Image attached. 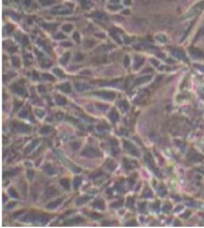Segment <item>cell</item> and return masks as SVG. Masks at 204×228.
Instances as JSON below:
<instances>
[{
	"mask_svg": "<svg viewBox=\"0 0 204 228\" xmlns=\"http://www.w3.org/2000/svg\"><path fill=\"white\" fill-rule=\"evenodd\" d=\"M62 200H63V199H57V200H55L54 202H50L49 204H48L47 207L49 208V209H54V208L57 207L62 202Z\"/></svg>",
	"mask_w": 204,
	"mask_h": 228,
	"instance_id": "cell-2",
	"label": "cell"
},
{
	"mask_svg": "<svg viewBox=\"0 0 204 228\" xmlns=\"http://www.w3.org/2000/svg\"><path fill=\"white\" fill-rule=\"evenodd\" d=\"M9 194H10V195H11V197H18V194H17V193L13 190V189H10L9 190Z\"/></svg>",
	"mask_w": 204,
	"mask_h": 228,
	"instance_id": "cell-12",
	"label": "cell"
},
{
	"mask_svg": "<svg viewBox=\"0 0 204 228\" xmlns=\"http://www.w3.org/2000/svg\"><path fill=\"white\" fill-rule=\"evenodd\" d=\"M45 172H47V174H48V175H54V174H55V172H56L55 168L51 167H45Z\"/></svg>",
	"mask_w": 204,
	"mask_h": 228,
	"instance_id": "cell-10",
	"label": "cell"
},
{
	"mask_svg": "<svg viewBox=\"0 0 204 228\" xmlns=\"http://www.w3.org/2000/svg\"><path fill=\"white\" fill-rule=\"evenodd\" d=\"M39 142V140H34V142H33L32 144H30V146H27V148H26V149H25V152L26 153H29V152H30L37 145V143Z\"/></svg>",
	"mask_w": 204,
	"mask_h": 228,
	"instance_id": "cell-4",
	"label": "cell"
},
{
	"mask_svg": "<svg viewBox=\"0 0 204 228\" xmlns=\"http://www.w3.org/2000/svg\"><path fill=\"white\" fill-rule=\"evenodd\" d=\"M82 155H85L87 157H100L101 154L92 147H87L83 151Z\"/></svg>",
	"mask_w": 204,
	"mask_h": 228,
	"instance_id": "cell-1",
	"label": "cell"
},
{
	"mask_svg": "<svg viewBox=\"0 0 204 228\" xmlns=\"http://www.w3.org/2000/svg\"><path fill=\"white\" fill-rule=\"evenodd\" d=\"M93 205H94L95 207H97V209H104V202H103L102 201H101V200H98L97 202H95L93 204Z\"/></svg>",
	"mask_w": 204,
	"mask_h": 228,
	"instance_id": "cell-8",
	"label": "cell"
},
{
	"mask_svg": "<svg viewBox=\"0 0 204 228\" xmlns=\"http://www.w3.org/2000/svg\"><path fill=\"white\" fill-rule=\"evenodd\" d=\"M56 194H57V191L54 188H50L45 191V195L48 197H53Z\"/></svg>",
	"mask_w": 204,
	"mask_h": 228,
	"instance_id": "cell-3",
	"label": "cell"
},
{
	"mask_svg": "<svg viewBox=\"0 0 204 228\" xmlns=\"http://www.w3.org/2000/svg\"><path fill=\"white\" fill-rule=\"evenodd\" d=\"M81 181H82V180L80 178H79V177L75 178V179L74 180V182H73V186H74V189H76L79 187V186L81 184Z\"/></svg>",
	"mask_w": 204,
	"mask_h": 228,
	"instance_id": "cell-7",
	"label": "cell"
},
{
	"mask_svg": "<svg viewBox=\"0 0 204 228\" xmlns=\"http://www.w3.org/2000/svg\"><path fill=\"white\" fill-rule=\"evenodd\" d=\"M90 199V197H87H87H80V198H78V200H77V204H78V205L83 204L85 203L87 201H88Z\"/></svg>",
	"mask_w": 204,
	"mask_h": 228,
	"instance_id": "cell-6",
	"label": "cell"
},
{
	"mask_svg": "<svg viewBox=\"0 0 204 228\" xmlns=\"http://www.w3.org/2000/svg\"><path fill=\"white\" fill-rule=\"evenodd\" d=\"M99 216H100L99 215H97V214H95H95H93V215H92V217H93V218H99Z\"/></svg>",
	"mask_w": 204,
	"mask_h": 228,
	"instance_id": "cell-14",
	"label": "cell"
},
{
	"mask_svg": "<svg viewBox=\"0 0 204 228\" xmlns=\"http://www.w3.org/2000/svg\"><path fill=\"white\" fill-rule=\"evenodd\" d=\"M83 220L82 218H80L78 217V218H74V219H72V220H71L67 221V222H66V223H69V224L80 223H81V222H83Z\"/></svg>",
	"mask_w": 204,
	"mask_h": 228,
	"instance_id": "cell-9",
	"label": "cell"
},
{
	"mask_svg": "<svg viewBox=\"0 0 204 228\" xmlns=\"http://www.w3.org/2000/svg\"><path fill=\"white\" fill-rule=\"evenodd\" d=\"M34 174V172L33 170H27V177H28V179H29L30 180H31L33 178Z\"/></svg>",
	"mask_w": 204,
	"mask_h": 228,
	"instance_id": "cell-11",
	"label": "cell"
},
{
	"mask_svg": "<svg viewBox=\"0 0 204 228\" xmlns=\"http://www.w3.org/2000/svg\"><path fill=\"white\" fill-rule=\"evenodd\" d=\"M100 175H101V173H99V172H98V173H94L92 176H93V178H94V179H95V178H97V176H100Z\"/></svg>",
	"mask_w": 204,
	"mask_h": 228,
	"instance_id": "cell-13",
	"label": "cell"
},
{
	"mask_svg": "<svg viewBox=\"0 0 204 228\" xmlns=\"http://www.w3.org/2000/svg\"><path fill=\"white\" fill-rule=\"evenodd\" d=\"M60 184L62 186L64 187L66 189H69V187H70V183H69V181L66 179H62L61 181H60Z\"/></svg>",
	"mask_w": 204,
	"mask_h": 228,
	"instance_id": "cell-5",
	"label": "cell"
}]
</instances>
